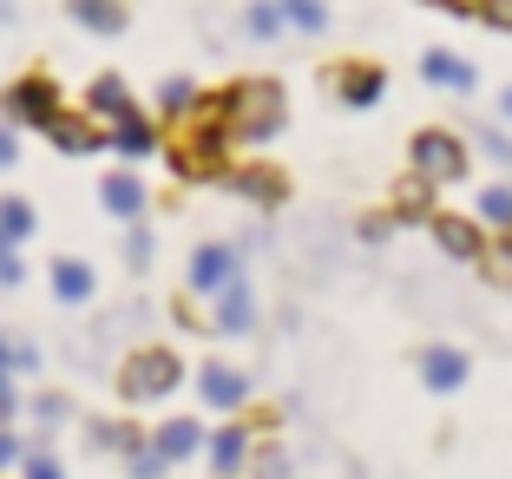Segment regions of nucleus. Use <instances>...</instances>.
<instances>
[{"label": "nucleus", "instance_id": "nucleus-5", "mask_svg": "<svg viewBox=\"0 0 512 479\" xmlns=\"http://www.w3.org/2000/svg\"><path fill=\"white\" fill-rule=\"evenodd\" d=\"M66 112L60 99V79L46 73V66H33V73L7 79V92H0V119L14 125V132H46V125Z\"/></svg>", "mask_w": 512, "mask_h": 479}, {"label": "nucleus", "instance_id": "nucleus-21", "mask_svg": "<svg viewBox=\"0 0 512 479\" xmlns=\"http://www.w3.org/2000/svg\"><path fill=\"white\" fill-rule=\"evenodd\" d=\"M112 151H119V158H151V151H165V125L132 112V119L112 125Z\"/></svg>", "mask_w": 512, "mask_h": 479}, {"label": "nucleus", "instance_id": "nucleus-26", "mask_svg": "<svg viewBox=\"0 0 512 479\" xmlns=\"http://www.w3.org/2000/svg\"><path fill=\"white\" fill-rule=\"evenodd\" d=\"M243 33H250V40H283V7H276V0H250V7H243Z\"/></svg>", "mask_w": 512, "mask_h": 479}, {"label": "nucleus", "instance_id": "nucleus-3", "mask_svg": "<svg viewBox=\"0 0 512 479\" xmlns=\"http://www.w3.org/2000/svg\"><path fill=\"white\" fill-rule=\"evenodd\" d=\"M178 381H184V355L165 348V342H145L119 361L112 388H119L125 407H151V401H165V394H178Z\"/></svg>", "mask_w": 512, "mask_h": 479}, {"label": "nucleus", "instance_id": "nucleus-12", "mask_svg": "<svg viewBox=\"0 0 512 479\" xmlns=\"http://www.w3.org/2000/svg\"><path fill=\"white\" fill-rule=\"evenodd\" d=\"M250 447H256L250 420H224L217 434H204V466H211L217 479H237L243 466H250Z\"/></svg>", "mask_w": 512, "mask_h": 479}, {"label": "nucleus", "instance_id": "nucleus-45", "mask_svg": "<svg viewBox=\"0 0 512 479\" xmlns=\"http://www.w3.org/2000/svg\"><path fill=\"white\" fill-rule=\"evenodd\" d=\"M499 119H506V125H512V86H506V92H499Z\"/></svg>", "mask_w": 512, "mask_h": 479}, {"label": "nucleus", "instance_id": "nucleus-28", "mask_svg": "<svg viewBox=\"0 0 512 479\" xmlns=\"http://www.w3.org/2000/svg\"><path fill=\"white\" fill-rule=\"evenodd\" d=\"M473 210H480L486 230H512V184H486V191L473 197Z\"/></svg>", "mask_w": 512, "mask_h": 479}, {"label": "nucleus", "instance_id": "nucleus-31", "mask_svg": "<svg viewBox=\"0 0 512 479\" xmlns=\"http://www.w3.org/2000/svg\"><path fill=\"white\" fill-rule=\"evenodd\" d=\"M151 256H158V237H151L145 224H125V270L145 276V270H151Z\"/></svg>", "mask_w": 512, "mask_h": 479}, {"label": "nucleus", "instance_id": "nucleus-13", "mask_svg": "<svg viewBox=\"0 0 512 479\" xmlns=\"http://www.w3.org/2000/svg\"><path fill=\"white\" fill-rule=\"evenodd\" d=\"M224 184L243 197V204H256V210H283L289 204V171L263 165V158H256V165H230Z\"/></svg>", "mask_w": 512, "mask_h": 479}, {"label": "nucleus", "instance_id": "nucleus-18", "mask_svg": "<svg viewBox=\"0 0 512 479\" xmlns=\"http://www.w3.org/2000/svg\"><path fill=\"white\" fill-rule=\"evenodd\" d=\"M421 79L440 92H473L480 86V66L467 60V53H447V46H427L421 53Z\"/></svg>", "mask_w": 512, "mask_h": 479}, {"label": "nucleus", "instance_id": "nucleus-17", "mask_svg": "<svg viewBox=\"0 0 512 479\" xmlns=\"http://www.w3.org/2000/svg\"><path fill=\"white\" fill-rule=\"evenodd\" d=\"M86 112H92V119H99V125L112 132L119 119H132V112H145V105L132 99V86H125L119 73H99V79L86 86Z\"/></svg>", "mask_w": 512, "mask_h": 479}, {"label": "nucleus", "instance_id": "nucleus-24", "mask_svg": "<svg viewBox=\"0 0 512 479\" xmlns=\"http://www.w3.org/2000/svg\"><path fill=\"white\" fill-rule=\"evenodd\" d=\"M296 473V460H289V447L276 434H256V447H250V479H289Z\"/></svg>", "mask_w": 512, "mask_h": 479}, {"label": "nucleus", "instance_id": "nucleus-11", "mask_svg": "<svg viewBox=\"0 0 512 479\" xmlns=\"http://www.w3.org/2000/svg\"><path fill=\"white\" fill-rule=\"evenodd\" d=\"M46 145H53V151H66V158H99V151H112V132H106L99 119H92L86 105H79V112L66 105L60 119L46 125Z\"/></svg>", "mask_w": 512, "mask_h": 479}, {"label": "nucleus", "instance_id": "nucleus-37", "mask_svg": "<svg viewBox=\"0 0 512 479\" xmlns=\"http://www.w3.org/2000/svg\"><path fill=\"white\" fill-rule=\"evenodd\" d=\"M27 283V263H20V250L7 237H0V289H20Z\"/></svg>", "mask_w": 512, "mask_h": 479}, {"label": "nucleus", "instance_id": "nucleus-9", "mask_svg": "<svg viewBox=\"0 0 512 479\" xmlns=\"http://www.w3.org/2000/svg\"><path fill=\"white\" fill-rule=\"evenodd\" d=\"M414 375H421L427 394H460L473 381V355L453 342H421L414 348Z\"/></svg>", "mask_w": 512, "mask_h": 479}, {"label": "nucleus", "instance_id": "nucleus-35", "mask_svg": "<svg viewBox=\"0 0 512 479\" xmlns=\"http://www.w3.org/2000/svg\"><path fill=\"white\" fill-rule=\"evenodd\" d=\"M473 145H480L493 165H506V171H512V132H499V125H473Z\"/></svg>", "mask_w": 512, "mask_h": 479}, {"label": "nucleus", "instance_id": "nucleus-10", "mask_svg": "<svg viewBox=\"0 0 512 479\" xmlns=\"http://www.w3.org/2000/svg\"><path fill=\"white\" fill-rule=\"evenodd\" d=\"M191 388H197V401L217 407V414H243V407H250V394H256V381L243 375L237 361H204Z\"/></svg>", "mask_w": 512, "mask_h": 479}, {"label": "nucleus", "instance_id": "nucleus-20", "mask_svg": "<svg viewBox=\"0 0 512 479\" xmlns=\"http://www.w3.org/2000/svg\"><path fill=\"white\" fill-rule=\"evenodd\" d=\"M434 191H440V184H427L421 171H407V178L394 184V197H388V217H394V224H427V217L440 210Z\"/></svg>", "mask_w": 512, "mask_h": 479}, {"label": "nucleus", "instance_id": "nucleus-14", "mask_svg": "<svg viewBox=\"0 0 512 479\" xmlns=\"http://www.w3.org/2000/svg\"><path fill=\"white\" fill-rule=\"evenodd\" d=\"M46 289H53V302H66V309H86V302H99V270H92L86 256H53V263H46Z\"/></svg>", "mask_w": 512, "mask_h": 479}, {"label": "nucleus", "instance_id": "nucleus-6", "mask_svg": "<svg viewBox=\"0 0 512 479\" xmlns=\"http://www.w3.org/2000/svg\"><path fill=\"white\" fill-rule=\"evenodd\" d=\"M322 86H329L335 105L368 112V105L388 99V66H381V60H335V66H322Z\"/></svg>", "mask_w": 512, "mask_h": 479}, {"label": "nucleus", "instance_id": "nucleus-44", "mask_svg": "<svg viewBox=\"0 0 512 479\" xmlns=\"http://www.w3.org/2000/svg\"><path fill=\"white\" fill-rule=\"evenodd\" d=\"M14 20H20V7H14V0H0V27H14Z\"/></svg>", "mask_w": 512, "mask_h": 479}, {"label": "nucleus", "instance_id": "nucleus-8", "mask_svg": "<svg viewBox=\"0 0 512 479\" xmlns=\"http://www.w3.org/2000/svg\"><path fill=\"white\" fill-rule=\"evenodd\" d=\"M237 276H243V250L237 243H197L191 263H184V289H191V296H224Z\"/></svg>", "mask_w": 512, "mask_h": 479}, {"label": "nucleus", "instance_id": "nucleus-29", "mask_svg": "<svg viewBox=\"0 0 512 479\" xmlns=\"http://www.w3.org/2000/svg\"><path fill=\"white\" fill-rule=\"evenodd\" d=\"M276 7H283L289 33H329V7L322 0H276Z\"/></svg>", "mask_w": 512, "mask_h": 479}, {"label": "nucleus", "instance_id": "nucleus-30", "mask_svg": "<svg viewBox=\"0 0 512 479\" xmlns=\"http://www.w3.org/2000/svg\"><path fill=\"white\" fill-rule=\"evenodd\" d=\"M40 368V348L20 342L14 329H0V375H33Z\"/></svg>", "mask_w": 512, "mask_h": 479}, {"label": "nucleus", "instance_id": "nucleus-40", "mask_svg": "<svg viewBox=\"0 0 512 479\" xmlns=\"http://www.w3.org/2000/svg\"><path fill=\"white\" fill-rule=\"evenodd\" d=\"M20 460H27V447H20V434H14V427H0V479L14 473Z\"/></svg>", "mask_w": 512, "mask_h": 479}, {"label": "nucleus", "instance_id": "nucleus-39", "mask_svg": "<svg viewBox=\"0 0 512 479\" xmlns=\"http://www.w3.org/2000/svg\"><path fill=\"white\" fill-rule=\"evenodd\" d=\"M480 27L512 33V0H480Z\"/></svg>", "mask_w": 512, "mask_h": 479}, {"label": "nucleus", "instance_id": "nucleus-22", "mask_svg": "<svg viewBox=\"0 0 512 479\" xmlns=\"http://www.w3.org/2000/svg\"><path fill=\"white\" fill-rule=\"evenodd\" d=\"M151 447L165 453L171 466H178V460H191V453H204V420L178 414V420H165V427H151Z\"/></svg>", "mask_w": 512, "mask_h": 479}, {"label": "nucleus", "instance_id": "nucleus-38", "mask_svg": "<svg viewBox=\"0 0 512 479\" xmlns=\"http://www.w3.org/2000/svg\"><path fill=\"white\" fill-rule=\"evenodd\" d=\"M355 230H362V243H388V237H394V217H388V210H368Z\"/></svg>", "mask_w": 512, "mask_h": 479}, {"label": "nucleus", "instance_id": "nucleus-43", "mask_svg": "<svg viewBox=\"0 0 512 479\" xmlns=\"http://www.w3.org/2000/svg\"><path fill=\"white\" fill-rule=\"evenodd\" d=\"M14 158H20V138H14V125H7V119H0V171H7V165H14Z\"/></svg>", "mask_w": 512, "mask_h": 479}, {"label": "nucleus", "instance_id": "nucleus-27", "mask_svg": "<svg viewBox=\"0 0 512 479\" xmlns=\"http://www.w3.org/2000/svg\"><path fill=\"white\" fill-rule=\"evenodd\" d=\"M33 224H40V217H33V204H27V197H0V237L14 243V250L33 237Z\"/></svg>", "mask_w": 512, "mask_h": 479}, {"label": "nucleus", "instance_id": "nucleus-25", "mask_svg": "<svg viewBox=\"0 0 512 479\" xmlns=\"http://www.w3.org/2000/svg\"><path fill=\"white\" fill-rule=\"evenodd\" d=\"M197 99H204V92H197V79H165V86H158V119H171V125H178V119H191V112H197Z\"/></svg>", "mask_w": 512, "mask_h": 479}, {"label": "nucleus", "instance_id": "nucleus-42", "mask_svg": "<svg viewBox=\"0 0 512 479\" xmlns=\"http://www.w3.org/2000/svg\"><path fill=\"white\" fill-rule=\"evenodd\" d=\"M434 14H453V20H480V0H421Z\"/></svg>", "mask_w": 512, "mask_h": 479}, {"label": "nucleus", "instance_id": "nucleus-19", "mask_svg": "<svg viewBox=\"0 0 512 479\" xmlns=\"http://www.w3.org/2000/svg\"><path fill=\"white\" fill-rule=\"evenodd\" d=\"M66 14H73L79 33H99V40H119V33L132 27L125 0H66Z\"/></svg>", "mask_w": 512, "mask_h": 479}, {"label": "nucleus", "instance_id": "nucleus-32", "mask_svg": "<svg viewBox=\"0 0 512 479\" xmlns=\"http://www.w3.org/2000/svg\"><path fill=\"white\" fill-rule=\"evenodd\" d=\"M493 283H506L512 289V230H493V243H486V263H480Z\"/></svg>", "mask_w": 512, "mask_h": 479}, {"label": "nucleus", "instance_id": "nucleus-15", "mask_svg": "<svg viewBox=\"0 0 512 479\" xmlns=\"http://www.w3.org/2000/svg\"><path fill=\"white\" fill-rule=\"evenodd\" d=\"M99 210L119 217V224H138V217L151 210L145 178H138V171H106V178H99Z\"/></svg>", "mask_w": 512, "mask_h": 479}, {"label": "nucleus", "instance_id": "nucleus-4", "mask_svg": "<svg viewBox=\"0 0 512 479\" xmlns=\"http://www.w3.org/2000/svg\"><path fill=\"white\" fill-rule=\"evenodd\" d=\"M407 171H421L427 184H467V171H473V145L453 125H421V132L407 138Z\"/></svg>", "mask_w": 512, "mask_h": 479}, {"label": "nucleus", "instance_id": "nucleus-2", "mask_svg": "<svg viewBox=\"0 0 512 479\" xmlns=\"http://www.w3.org/2000/svg\"><path fill=\"white\" fill-rule=\"evenodd\" d=\"M211 105H217V119L230 125L237 145H270L289 125V92H283V79H270V73H243V79H230V86H217Z\"/></svg>", "mask_w": 512, "mask_h": 479}, {"label": "nucleus", "instance_id": "nucleus-7", "mask_svg": "<svg viewBox=\"0 0 512 479\" xmlns=\"http://www.w3.org/2000/svg\"><path fill=\"white\" fill-rule=\"evenodd\" d=\"M427 237L440 243V256H453V263H473V270H480L493 230H486L480 217H460V210H434V217H427Z\"/></svg>", "mask_w": 512, "mask_h": 479}, {"label": "nucleus", "instance_id": "nucleus-41", "mask_svg": "<svg viewBox=\"0 0 512 479\" xmlns=\"http://www.w3.org/2000/svg\"><path fill=\"white\" fill-rule=\"evenodd\" d=\"M20 420V388H14V375H0V427H14Z\"/></svg>", "mask_w": 512, "mask_h": 479}, {"label": "nucleus", "instance_id": "nucleus-36", "mask_svg": "<svg viewBox=\"0 0 512 479\" xmlns=\"http://www.w3.org/2000/svg\"><path fill=\"white\" fill-rule=\"evenodd\" d=\"M20 479H66V466L53 460L46 447H27V460H20Z\"/></svg>", "mask_w": 512, "mask_h": 479}, {"label": "nucleus", "instance_id": "nucleus-16", "mask_svg": "<svg viewBox=\"0 0 512 479\" xmlns=\"http://www.w3.org/2000/svg\"><path fill=\"white\" fill-rule=\"evenodd\" d=\"M256 315L263 309H256V289L243 283V276L224 289V296H211V329L217 335H256Z\"/></svg>", "mask_w": 512, "mask_h": 479}, {"label": "nucleus", "instance_id": "nucleus-33", "mask_svg": "<svg viewBox=\"0 0 512 479\" xmlns=\"http://www.w3.org/2000/svg\"><path fill=\"white\" fill-rule=\"evenodd\" d=\"M165 473H171V460L151 447V440H145L138 453H125V479H165Z\"/></svg>", "mask_w": 512, "mask_h": 479}, {"label": "nucleus", "instance_id": "nucleus-23", "mask_svg": "<svg viewBox=\"0 0 512 479\" xmlns=\"http://www.w3.org/2000/svg\"><path fill=\"white\" fill-rule=\"evenodd\" d=\"M145 427H132V420H86V447H92V460H99V453H119V460H125V453H138V447H145Z\"/></svg>", "mask_w": 512, "mask_h": 479}, {"label": "nucleus", "instance_id": "nucleus-1", "mask_svg": "<svg viewBox=\"0 0 512 479\" xmlns=\"http://www.w3.org/2000/svg\"><path fill=\"white\" fill-rule=\"evenodd\" d=\"M165 165L178 171L184 184H224L230 178V165H237V138H230L224 119H217L211 92L197 99L191 119H178L165 132Z\"/></svg>", "mask_w": 512, "mask_h": 479}, {"label": "nucleus", "instance_id": "nucleus-34", "mask_svg": "<svg viewBox=\"0 0 512 479\" xmlns=\"http://www.w3.org/2000/svg\"><path fill=\"white\" fill-rule=\"evenodd\" d=\"M40 427H60V420H73V401H66L60 388H46V394H33V407H27Z\"/></svg>", "mask_w": 512, "mask_h": 479}]
</instances>
